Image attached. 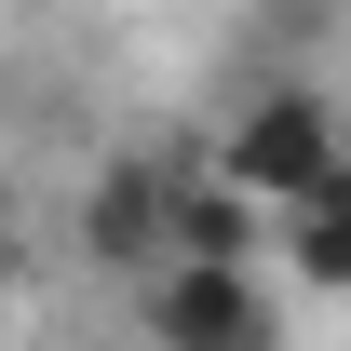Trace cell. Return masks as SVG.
Listing matches in <instances>:
<instances>
[{
	"mask_svg": "<svg viewBox=\"0 0 351 351\" xmlns=\"http://www.w3.org/2000/svg\"><path fill=\"white\" fill-rule=\"evenodd\" d=\"M135 284H149V338L162 351H284V298L243 257H162Z\"/></svg>",
	"mask_w": 351,
	"mask_h": 351,
	"instance_id": "2",
	"label": "cell"
},
{
	"mask_svg": "<svg viewBox=\"0 0 351 351\" xmlns=\"http://www.w3.org/2000/svg\"><path fill=\"white\" fill-rule=\"evenodd\" d=\"M162 257H243L257 270V203L230 176H189L176 162V203H162Z\"/></svg>",
	"mask_w": 351,
	"mask_h": 351,
	"instance_id": "4",
	"label": "cell"
},
{
	"mask_svg": "<svg viewBox=\"0 0 351 351\" xmlns=\"http://www.w3.org/2000/svg\"><path fill=\"white\" fill-rule=\"evenodd\" d=\"M217 176L243 189V203H311V189H338V108L311 82H270V95H243L230 108V135H217Z\"/></svg>",
	"mask_w": 351,
	"mask_h": 351,
	"instance_id": "1",
	"label": "cell"
},
{
	"mask_svg": "<svg viewBox=\"0 0 351 351\" xmlns=\"http://www.w3.org/2000/svg\"><path fill=\"white\" fill-rule=\"evenodd\" d=\"M162 203H176V162H108L82 189V257L108 270V284H135V270H162Z\"/></svg>",
	"mask_w": 351,
	"mask_h": 351,
	"instance_id": "3",
	"label": "cell"
},
{
	"mask_svg": "<svg viewBox=\"0 0 351 351\" xmlns=\"http://www.w3.org/2000/svg\"><path fill=\"white\" fill-rule=\"evenodd\" d=\"M0 284H14V230H0Z\"/></svg>",
	"mask_w": 351,
	"mask_h": 351,
	"instance_id": "6",
	"label": "cell"
},
{
	"mask_svg": "<svg viewBox=\"0 0 351 351\" xmlns=\"http://www.w3.org/2000/svg\"><path fill=\"white\" fill-rule=\"evenodd\" d=\"M284 270H298V298H338L351 284V176L311 189V203H284Z\"/></svg>",
	"mask_w": 351,
	"mask_h": 351,
	"instance_id": "5",
	"label": "cell"
}]
</instances>
